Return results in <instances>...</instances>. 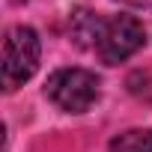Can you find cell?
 Returning <instances> with one entry per match:
<instances>
[{"label": "cell", "instance_id": "6da1fadb", "mask_svg": "<svg viewBox=\"0 0 152 152\" xmlns=\"http://www.w3.org/2000/svg\"><path fill=\"white\" fill-rule=\"evenodd\" d=\"M39 36L33 27H12L3 39V90L12 93L39 69Z\"/></svg>", "mask_w": 152, "mask_h": 152}, {"label": "cell", "instance_id": "7a4b0ae2", "mask_svg": "<svg viewBox=\"0 0 152 152\" xmlns=\"http://www.w3.org/2000/svg\"><path fill=\"white\" fill-rule=\"evenodd\" d=\"M45 93L60 110L84 113L99 99V78L87 69H57L45 84Z\"/></svg>", "mask_w": 152, "mask_h": 152}, {"label": "cell", "instance_id": "3957f363", "mask_svg": "<svg viewBox=\"0 0 152 152\" xmlns=\"http://www.w3.org/2000/svg\"><path fill=\"white\" fill-rule=\"evenodd\" d=\"M146 42L143 24L131 15H110L102 18L99 24V36H96V54L102 57V63L116 66L122 60H128L131 54H137Z\"/></svg>", "mask_w": 152, "mask_h": 152}, {"label": "cell", "instance_id": "277c9868", "mask_svg": "<svg viewBox=\"0 0 152 152\" xmlns=\"http://www.w3.org/2000/svg\"><path fill=\"white\" fill-rule=\"evenodd\" d=\"M110 152H152V128H131L113 137Z\"/></svg>", "mask_w": 152, "mask_h": 152}, {"label": "cell", "instance_id": "5b68a950", "mask_svg": "<svg viewBox=\"0 0 152 152\" xmlns=\"http://www.w3.org/2000/svg\"><path fill=\"white\" fill-rule=\"evenodd\" d=\"M125 6H152V0H119Z\"/></svg>", "mask_w": 152, "mask_h": 152}, {"label": "cell", "instance_id": "8992f818", "mask_svg": "<svg viewBox=\"0 0 152 152\" xmlns=\"http://www.w3.org/2000/svg\"><path fill=\"white\" fill-rule=\"evenodd\" d=\"M12 3H24V0H12Z\"/></svg>", "mask_w": 152, "mask_h": 152}]
</instances>
